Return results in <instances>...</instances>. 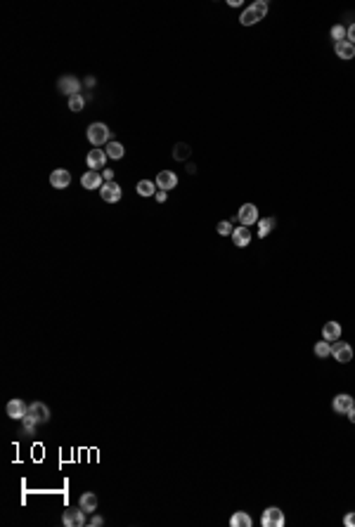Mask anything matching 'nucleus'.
I'll use <instances>...</instances> for the list:
<instances>
[{"instance_id": "nucleus-1", "label": "nucleus", "mask_w": 355, "mask_h": 527, "mask_svg": "<svg viewBox=\"0 0 355 527\" xmlns=\"http://www.w3.org/2000/svg\"><path fill=\"white\" fill-rule=\"evenodd\" d=\"M88 140H90V144L93 147H102V144H109L111 142V130H109V125L107 123H90L88 125Z\"/></svg>"}, {"instance_id": "nucleus-2", "label": "nucleus", "mask_w": 355, "mask_h": 527, "mask_svg": "<svg viewBox=\"0 0 355 527\" xmlns=\"http://www.w3.org/2000/svg\"><path fill=\"white\" fill-rule=\"evenodd\" d=\"M237 220H239V225H244V227H251V225H258V208L254 206V203H244L242 208H239V213H237Z\"/></svg>"}, {"instance_id": "nucleus-3", "label": "nucleus", "mask_w": 355, "mask_h": 527, "mask_svg": "<svg viewBox=\"0 0 355 527\" xmlns=\"http://www.w3.org/2000/svg\"><path fill=\"white\" fill-rule=\"evenodd\" d=\"M331 357L336 362H341V364H348L353 359V348L348 343H343V340H334L331 343Z\"/></svg>"}, {"instance_id": "nucleus-4", "label": "nucleus", "mask_w": 355, "mask_h": 527, "mask_svg": "<svg viewBox=\"0 0 355 527\" xmlns=\"http://www.w3.org/2000/svg\"><path fill=\"white\" fill-rule=\"evenodd\" d=\"M107 151L104 149H100V147H95V149H90L88 151V156H85V163H88V168L90 170H104V163H107Z\"/></svg>"}, {"instance_id": "nucleus-5", "label": "nucleus", "mask_w": 355, "mask_h": 527, "mask_svg": "<svg viewBox=\"0 0 355 527\" xmlns=\"http://www.w3.org/2000/svg\"><path fill=\"white\" fill-rule=\"evenodd\" d=\"M260 525L263 527H282L284 525V513H282L277 506H270V508H265V511H263Z\"/></svg>"}, {"instance_id": "nucleus-6", "label": "nucleus", "mask_w": 355, "mask_h": 527, "mask_svg": "<svg viewBox=\"0 0 355 527\" xmlns=\"http://www.w3.org/2000/svg\"><path fill=\"white\" fill-rule=\"evenodd\" d=\"M62 523L67 527H83L88 525V520H85V511H83L81 506L78 508H67L64 515H62Z\"/></svg>"}, {"instance_id": "nucleus-7", "label": "nucleus", "mask_w": 355, "mask_h": 527, "mask_svg": "<svg viewBox=\"0 0 355 527\" xmlns=\"http://www.w3.org/2000/svg\"><path fill=\"white\" fill-rule=\"evenodd\" d=\"M57 88H59V93H62V95H69V97L81 95V93H78V90H81V81H78L76 76H69V73L59 78Z\"/></svg>"}, {"instance_id": "nucleus-8", "label": "nucleus", "mask_w": 355, "mask_h": 527, "mask_svg": "<svg viewBox=\"0 0 355 527\" xmlns=\"http://www.w3.org/2000/svg\"><path fill=\"white\" fill-rule=\"evenodd\" d=\"M121 185L119 182H104L102 187H100V196L104 199L107 203H116L121 201Z\"/></svg>"}, {"instance_id": "nucleus-9", "label": "nucleus", "mask_w": 355, "mask_h": 527, "mask_svg": "<svg viewBox=\"0 0 355 527\" xmlns=\"http://www.w3.org/2000/svg\"><path fill=\"white\" fill-rule=\"evenodd\" d=\"M353 407H355V400L348 392H341V395H336V397L331 400V409H334L336 414H348Z\"/></svg>"}, {"instance_id": "nucleus-10", "label": "nucleus", "mask_w": 355, "mask_h": 527, "mask_svg": "<svg viewBox=\"0 0 355 527\" xmlns=\"http://www.w3.org/2000/svg\"><path fill=\"white\" fill-rule=\"evenodd\" d=\"M50 185H52V190H67L69 185H71V173H69L67 168H57V170H52V175H50Z\"/></svg>"}, {"instance_id": "nucleus-11", "label": "nucleus", "mask_w": 355, "mask_h": 527, "mask_svg": "<svg viewBox=\"0 0 355 527\" xmlns=\"http://www.w3.org/2000/svg\"><path fill=\"white\" fill-rule=\"evenodd\" d=\"M81 185L83 190H100L104 185V177H102L100 170H85L81 177Z\"/></svg>"}, {"instance_id": "nucleus-12", "label": "nucleus", "mask_w": 355, "mask_h": 527, "mask_svg": "<svg viewBox=\"0 0 355 527\" xmlns=\"http://www.w3.org/2000/svg\"><path fill=\"white\" fill-rule=\"evenodd\" d=\"M26 416H31L36 423H48V421H50V409H48V405H43V402H33V405H28Z\"/></svg>"}, {"instance_id": "nucleus-13", "label": "nucleus", "mask_w": 355, "mask_h": 527, "mask_svg": "<svg viewBox=\"0 0 355 527\" xmlns=\"http://www.w3.org/2000/svg\"><path fill=\"white\" fill-rule=\"evenodd\" d=\"M28 414V405L24 400H10L7 402V416L14 421H22Z\"/></svg>"}, {"instance_id": "nucleus-14", "label": "nucleus", "mask_w": 355, "mask_h": 527, "mask_svg": "<svg viewBox=\"0 0 355 527\" xmlns=\"http://www.w3.org/2000/svg\"><path fill=\"white\" fill-rule=\"evenodd\" d=\"M176 185H178V175L173 170H161V173L156 175V187H159V190H164V192L176 190Z\"/></svg>"}, {"instance_id": "nucleus-15", "label": "nucleus", "mask_w": 355, "mask_h": 527, "mask_svg": "<svg viewBox=\"0 0 355 527\" xmlns=\"http://www.w3.org/2000/svg\"><path fill=\"white\" fill-rule=\"evenodd\" d=\"M232 243L237 246V248H244V246H249V243H251V232H249V227H244V225L234 227V232H232Z\"/></svg>"}, {"instance_id": "nucleus-16", "label": "nucleus", "mask_w": 355, "mask_h": 527, "mask_svg": "<svg viewBox=\"0 0 355 527\" xmlns=\"http://www.w3.org/2000/svg\"><path fill=\"white\" fill-rule=\"evenodd\" d=\"M339 338H341V324H339V322H327V324L322 326V340L334 343V340H339Z\"/></svg>"}, {"instance_id": "nucleus-17", "label": "nucleus", "mask_w": 355, "mask_h": 527, "mask_svg": "<svg viewBox=\"0 0 355 527\" xmlns=\"http://www.w3.org/2000/svg\"><path fill=\"white\" fill-rule=\"evenodd\" d=\"M334 52L336 57H341V59H353L355 57V45L348 41H341V43H334Z\"/></svg>"}, {"instance_id": "nucleus-18", "label": "nucleus", "mask_w": 355, "mask_h": 527, "mask_svg": "<svg viewBox=\"0 0 355 527\" xmlns=\"http://www.w3.org/2000/svg\"><path fill=\"white\" fill-rule=\"evenodd\" d=\"M78 506H81L85 513L93 515L97 511V497L93 492H85V494H81V499H78Z\"/></svg>"}, {"instance_id": "nucleus-19", "label": "nucleus", "mask_w": 355, "mask_h": 527, "mask_svg": "<svg viewBox=\"0 0 355 527\" xmlns=\"http://www.w3.org/2000/svg\"><path fill=\"white\" fill-rule=\"evenodd\" d=\"M159 192V187H156V182H152V180H140L137 182V194L140 196H154Z\"/></svg>"}, {"instance_id": "nucleus-20", "label": "nucleus", "mask_w": 355, "mask_h": 527, "mask_svg": "<svg viewBox=\"0 0 355 527\" xmlns=\"http://www.w3.org/2000/svg\"><path fill=\"white\" fill-rule=\"evenodd\" d=\"M230 525L232 527H251L254 525V520H251V515L244 513V511H237V513L230 518Z\"/></svg>"}, {"instance_id": "nucleus-21", "label": "nucleus", "mask_w": 355, "mask_h": 527, "mask_svg": "<svg viewBox=\"0 0 355 527\" xmlns=\"http://www.w3.org/2000/svg\"><path fill=\"white\" fill-rule=\"evenodd\" d=\"M275 230V217H263L258 220V239H265Z\"/></svg>"}, {"instance_id": "nucleus-22", "label": "nucleus", "mask_w": 355, "mask_h": 527, "mask_svg": "<svg viewBox=\"0 0 355 527\" xmlns=\"http://www.w3.org/2000/svg\"><path fill=\"white\" fill-rule=\"evenodd\" d=\"M104 151H107V156H109V159H116V161H119V159H123V154H126V149H123L121 142H114V140H111L109 144H107V149H104Z\"/></svg>"}, {"instance_id": "nucleus-23", "label": "nucleus", "mask_w": 355, "mask_h": 527, "mask_svg": "<svg viewBox=\"0 0 355 527\" xmlns=\"http://www.w3.org/2000/svg\"><path fill=\"white\" fill-rule=\"evenodd\" d=\"M260 19L256 17V12L251 10V7H246L244 12H242V17H239V24L242 26H254V24H258Z\"/></svg>"}, {"instance_id": "nucleus-24", "label": "nucleus", "mask_w": 355, "mask_h": 527, "mask_svg": "<svg viewBox=\"0 0 355 527\" xmlns=\"http://www.w3.org/2000/svg\"><path fill=\"white\" fill-rule=\"evenodd\" d=\"M315 355H317L320 359L331 357V343H327V340H317V345H315Z\"/></svg>"}, {"instance_id": "nucleus-25", "label": "nucleus", "mask_w": 355, "mask_h": 527, "mask_svg": "<svg viewBox=\"0 0 355 527\" xmlns=\"http://www.w3.org/2000/svg\"><path fill=\"white\" fill-rule=\"evenodd\" d=\"M83 107H85V97L83 95L69 97V109H71V111H83Z\"/></svg>"}, {"instance_id": "nucleus-26", "label": "nucleus", "mask_w": 355, "mask_h": 527, "mask_svg": "<svg viewBox=\"0 0 355 527\" xmlns=\"http://www.w3.org/2000/svg\"><path fill=\"white\" fill-rule=\"evenodd\" d=\"M36 426H38V423L31 419V416H24V419H22V432H24V435H33V432H36Z\"/></svg>"}, {"instance_id": "nucleus-27", "label": "nucleus", "mask_w": 355, "mask_h": 527, "mask_svg": "<svg viewBox=\"0 0 355 527\" xmlns=\"http://www.w3.org/2000/svg\"><path fill=\"white\" fill-rule=\"evenodd\" d=\"M251 10L256 12V17H258V19H263V17L268 14V2H265V0H256V2L251 5Z\"/></svg>"}, {"instance_id": "nucleus-28", "label": "nucleus", "mask_w": 355, "mask_h": 527, "mask_svg": "<svg viewBox=\"0 0 355 527\" xmlns=\"http://www.w3.org/2000/svg\"><path fill=\"white\" fill-rule=\"evenodd\" d=\"M346 31H348V28H346V26H341V24H336V26H331V38H334V43H341V41H346Z\"/></svg>"}, {"instance_id": "nucleus-29", "label": "nucleus", "mask_w": 355, "mask_h": 527, "mask_svg": "<svg viewBox=\"0 0 355 527\" xmlns=\"http://www.w3.org/2000/svg\"><path fill=\"white\" fill-rule=\"evenodd\" d=\"M216 232H218L220 237H232V232H234V227H232V222H218V227H216Z\"/></svg>"}, {"instance_id": "nucleus-30", "label": "nucleus", "mask_w": 355, "mask_h": 527, "mask_svg": "<svg viewBox=\"0 0 355 527\" xmlns=\"http://www.w3.org/2000/svg\"><path fill=\"white\" fill-rule=\"evenodd\" d=\"M173 156H176V161H185V159L190 156V147H187V144H178Z\"/></svg>"}, {"instance_id": "nucleus-31", "label": "nucleus", "mask_w": 355, "mask_h": 527, "mask_svg": "<svg viewBox=\"0 0 355 527\" xmlns=\"http://www.w3.org/2000/svg\"><path fill=\"white\" fill-rule=\"evenodd\" d=\"M346 41L355 45V24H351V26H348V31H346Z\"/></svg>"}, {"instance_id": "nucleus-32", "label": "nucleus", "mask_w": 355, "mask_h": 527, "mask_svg": "<svg viewBox=\"0 0 355 527\" xmlns=\"http://www.w3.org/2000/svg\"><path fill=\"white\" fill-rule=\"evenodd\" d=\"M343 525H346V527H355V511L343 518Z\"/></svg>"}, {"instance_id": "nucleus-33", "label": "nucleus", "mask_w": 355, "mask_h": 527, "mask_svg": "<svg viewBox=\"0 0 355 527\" xmlns=\"http://www.w3.org/2000/svg\"><path fill=\"white\" fill-rule=\"evenodd\" d=\"M102 177H104V182H114V170H107V168H104V170H102Z\"/></svg>"}, {"instance_id": "nucleus-34", "label": "nucleus", "mask_w": 355, "mask_h": 527, "mask_svg": "<svg viewBox=\"0 0 355 527\" xmlns=\"http://www.w3.org/2000/svg\"><path fill=\"white\" fill-rule=\"evenodd\" d=\"M154 196H156V201H159V203H164V201H166V199H168V192H164V190H159V192H156V194H154Z\"/></svg>"}, {"instance_id": "nucleus-35", "label": "nucleus", "mask_w": 355, "mask_h": 527, "mask_svg": "<svg viewBox=\"0 0 355 527\" xmlns=\"http://www.w3.org/2000/svg\"><path fill=\"white\" fill-rule=\"evenodd\" d=\"M90 525H93V527H100V525H104V520H102L100 515H93V518H90Z\"/></svg>"}, {"instance_id": "nucleus-36", "label": "nucleus", "mask_w": 355, "mask_h": 527, "mask_svg": "<svg viewBox=\"0 0 355 527\" xmlns=\"http://www.w3.org/2000/svg\"><path fill=\"white\" fill-rule=\"evenodd\" d=\"M346 416H348V421H351V423H355V407L351 409V411H348V414H346Z\"/></svg>"}, {"instance_id": "nucleus-37", "label": "nucleus", "mask_w": 355, "mask_h": 527, "mask_svg": "<svg viewBox=\"0 0 355 527\" xmlns=\"http://www.w3.org/2000/svg\"><path fill=\"white\" fill-rule=\"evenodd\" d=\"M85 85H88V88H93V85H95V78H93V76H88V78H85Z\"/></svg>"}]
</instances>
